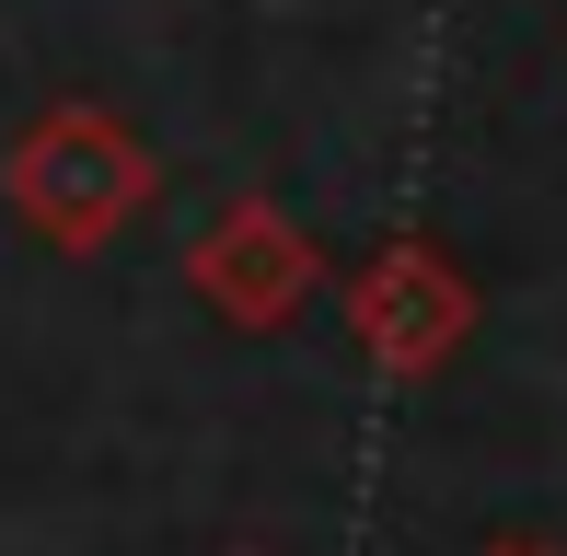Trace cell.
Instances as JSON below:
<instances>
[{
  "label": "cell",
  "instance_id": "5b68a950",
  "mask_svg": "<svg viewBox=\"0 0 567 556\" xmlns=\"http://www.w3.org/2000/svg\"><path fill=\"white\" fill-rule=\"evenodd\" d=\"M231 556H255V545H231Z\"/></svg>",
  "mask_w": 567,
  "mask_h": 556
},
{
  "label": "cell",
  "instance_id": "6da1fadb",
  "mask_svg": "<svg viewBox=\"0 0 567 556\" xmlns=\"http://www.w3.org/2000/svg\"><path fill=\"white\" fill-rule=\"evenodd\" d=\"M0 197L47 256H105L127 220L163 197V151L116 105H47L0 140Z\"/></svg>",
  "mask_w": 567,
  "mask_h": 556
},
{
  "label": "cell",
  "instance_id": "277c9868",
  "mask_svg": "<svg viewBox=\"0 0 567 556\" xmlns=\"http://www.w3.org/2000/svg\"><path fill=\"white\" fill-rule=\"evenodd\" d=\"M475 556H567V545H545V534H498V545H475Z\"/></svg>",
  "mask_w": 567,
  "mask_h": 556
},
{
  "label": "cell",
  "instance_id": "3957f363",
  "mask_svg": "<svg viewBox=\"0 0 567 556\" xmlns=\"http://www.w3.org/2000/svg\"><path fill=\"white\" fill-rule=\"evenodd\" d=\"M186 290L209 301L231 337H278V325L313 313V290H324V244L301 233L278 197H231L220 220H197V244H186Z\"/></svg>",
  "mask_w": 567,
  "mask_h": 556
},
{
  "label": "cell",
  "instance_id": "7a4b0ae2",
  "mask_svg": "<svg viewBox=\"0 0 567 556\" xmlns=\"http://www.w3.org/2000/svg\"><path fill=\"white\" fill-rule=\"evenodd\" d=\"M348 337L382 383H429L452 371V348L475 337V278L441 233H382L348 278Z\"/></svg>",
  "mask_w": 567,
  "mask_h": 556
}]
</instances>
